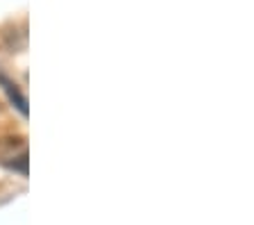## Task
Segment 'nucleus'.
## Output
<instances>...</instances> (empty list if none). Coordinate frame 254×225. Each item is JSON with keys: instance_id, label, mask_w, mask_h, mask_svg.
<instances>
[{"instance_id": "f257e3e1", "label": "nucleus", "mask_w": 254, "mask_h": 225, "mask_svg": "<svg viewBox=\"0 0 254 225\" xmlns=\"http://www.w3.org/2000/svg\"><path fill=\"white\" fill-rule=\"evenodd\" d=\"M0 86H2V91H5V96L9 98V102L14 105L18 112H21V116H30V107H27V98L23 96V91L18 89V84H16L14 80H9L5 73H0Z\"/></svg>"}]
</instances>
